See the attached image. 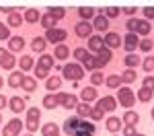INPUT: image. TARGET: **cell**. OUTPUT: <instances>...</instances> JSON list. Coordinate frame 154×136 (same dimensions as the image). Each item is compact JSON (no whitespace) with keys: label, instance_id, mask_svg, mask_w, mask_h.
Listing matches in <instances>:
<instances>
[{"label":"cell","instance_id":"obj_1","mask_svg":"<svg viewBox=\"0 0 154 136\" xmlns=\"http://www.w3.org/2000/svg\"><path fill=\"white\" fill-rule=\"evenodd\" d=\"M117 103L119 105H123V107H128V109H131L134 105H136V95H134V91H131L130 87H121V89H117Z\"/></svg>","mask_w":154,"mask_h":136},{"label":"cell","instance_id":"obj_2","mask_svg":"<svg viewBox=\"0 0 154 136\" xmlns=\"http://www.w3.org/2000/svg\"><path fill=\"white\" fill-rule=\"evenodd\" d=\"M62 72H64V78H66V81H72V83H78L84 74H86L84 68H82V64H66Z\"/></svg>","mask_w":154,"mask_h":136},{"label":"cell","instance_id":"obj_3","mask_svg":"<svg viewBox=\"0 0 154 136\" xmlns=\"http://www.w3.org/2000/svg\"><path fill=\"white\" fill-rule=\"evenodd\" d=\"M21 130H23V120L19 118H12L4 124L2 128V136H21Z\"/></svg>","mask_w":154,"mask_h":136},{"label":"cell","instance_id":"obj_4","mask_svg":"<svg viewBox=\"0 0 154 136\" xmlns=\"http://www.w3.org/2000/svg\"><path fill=\"white\" fill-rule=\"evenodd\" d=\"M66 37H68V33H66L64 29H60V27H54V29L45 31V41L54 43V46H60V43H62Z\"/></svg>","mask_w":154,"mask_h":136},{"label":"cell","instance_id":"obj_5","mask_svg":"<svg viewBox=\"0 0 154 136\" xmlns=\"http://www.w3.org/2000/svg\"><path fill=\"white\" fill-rule=\"evenodd\" d=\"M95 132H97V126L93 122L80 120L78 126H76V130H74V136H95Z\"/></svg>","mask_w":154,"mask_h":136},{"label":"cell","instance_id":"obj_6","mask_svg":"<svg viewBox=\"0 0 154 136\" xmlns=\"http://www.w3.org/2000/svg\"><path fill=\"white\" fill-rule=\"evenodd\" d=\"M97 107L103 111V113H111V111H115V107H117V99L111 97V95H105V97H101L97 101Z\"/></svg>","mask_w":154,"mask_h":136},{"label":"cell","instance_id":"obj_7","mask_svg":"<svg viewBox=\"0 0 154 136\" xmlns=\"http://www.w3.org/2000/svg\"><path fill=\"white\" fill-rule=\"evenodd\" d=\"M74 33L78 37H82V39L93 37V23H91V21H80V23H76L74 25Z\"/></svg>","mask_w":154,"mask_h":136},{"label":"cell","instance_id":"obj_8","mask_svg":"<svg viewBox=\"0 0 154 136\" xmlns=\"http://www.w3.org/2000/svg\"><path fill=\"white\" fill-rule=\"evenodd\" d=\"M14 64H17V60H14L12 52L0 48V66H2L4 70H12V68H14Z\"/></svg>","mask_w":154,"mask_h":136},{"label":"cell","instance_id":"obj_9","mask_svg":"<svg viewBox=\"0 0 154 136\" xmlns=\"http://www.w3.org/2000/svg\"><path fill=\"white\" fill-rule=\"evenodd\" d=\"M140 46V39H138V33H125L123 37V48L128 54H134V49Z\"/></svg>","mask_w":154,"mask_h":136},{"label":"cell","instance_id":"obj_10","mask_svg":"<svg viewBox=\"0 0 154 136\" xmlns=\"http://www.w3.org/2000/svg\"><path fill=\"white\" fill-rule=\"evenodd\" d=\"M111 58H113V54H111V49L105 46V48H103V49H101V52H99V54L95 56V60H97V68H103V66H107V64L111 62Z\"/></svg>","mask_w":154,"mask_h":136},{"label":"cell","instance_id":"obj_11","mask_svg":"<svg viewBox=\"0 0 154 136\" xmlns=\"http://www.w3.org/2000/svg\"><path fill=\"white\" fill-rule=\"evenodd\" d=\"M109 19H107L105 14H103V12H99V14H97L95 19H93V29H97V31H101V33H103V31H105L107 33V29H109Z\"/></svg>","mask_w":154,"mask_h":136},{"label":"cell","instance_id":"obj_12","mask_svg":"<svg viewBox=\"0 0 154 136\" xmlns=\"http://www.w3.org/2000/svg\"><path fill=\"white\" fill-rule=\"evenodd\" d=\"M105 128L111 132V134H117L119 130L123 128V120H121V118H115V115H111L109 120H105Z\"/></svg>","mask_w":154,"mask_h":136},{"label":"cell","instance_id":"obj_13","mask_svg":"<svg viewBox=\"0 0 154 136\" xmlns=\"http://www.w3.org/2000/svg\"><path fill=\"white\" fill-rule=\"evenodd\" d=\"M8 107H11V111H14V113H21V111L27 109V101H25L23 97H11L8 99Z\"/></svg>","mask_w":154,"mask_h":136},{"label":"cell","instance_id":"obj_14","mask_svg":"<svg viewBox=\"0 0 154 136\" xmlns=\"http://www.w3.org/2000/svg\"><path fill=\"white\" fill-rule=\"evenodd\" d=\"M105 48V39L101 35H93V37H88V52H101V49Z\"/></svg>","mask_w":154,"mask_h":136},{"label":"cell","instance_id":"obj_15","mask_svg":"<svg viewBox=\"0 0 154 136\" xmlns=\"http://www.w3.org/2000/svg\"><path fill=\"white\" fill-rule=\"evenodd\" d=\"M103 39H105V46L109 49H111V48H119V46L123 43V41H121V37H119L117 33H113V31H107Z\"/></svg>","mask_w":154,"mask_h":136},{"label":"cell","instance_id":"obj_16","mask_svg":"<svg viewBox=\"0 0 154 136\" xmlns=\"http://www.w3.org/2000/svg\"><path fill=\"white\" fill-rule=\"evenodd\" d=\"M23 49H25L23 35H14L8 39V52H23Z\"/></svg>","mask_w":154,"mask_h":136},{"label":"cell","instance_id":"obj_17","mask_svg":"<svg viewBox=\"0 0 154 136\" xmlns=\"http://www.w3.org/2000/svg\"><path fill=\"white\" fill-rule=\"evenodd\" d=\"M97 89L95 87H84L82 91H80V99H82V103H91V101H97Z\"/></svg>","mask_w":154,"mask_h":136},{"label":"cell","instance_id":"obj_18","mask_svg":"<svg viewBox=\"0 0 154 136\" xmlns=\"http://www.w3.org/2000/svg\"><path fill=\"white\" fill-rule=\"evenodd\" d=\"M54 60H66L68 56H70V48L66 46V43H60V46H56V49H54Z\"/></svg>","mask_w":154,"mask_h":136},{"label":"cell","instance_id":"obj_19","mask_svg":"<svg viewBox=\"0 0 154 136\" xmlns=\"http://www.w3.org/2000/svg\"><path fill=\"white\" fill-rule=\"evenodd\" d=\"M23 19H25V23H31V25H35L41 21V14H39V11L37 8H27L23 14Z\"/></svg>","mask_w":154,"mask_h":136},{"label":"cell","instance_id":"obj_20","mask_svg":"<svg viewBox=\"0 0 154 136\" xmlns=\"http://www.w3.org/2000/svg\"><path fill=\"white\" fill-rule=\"evenodd\" d=\"M78 103H80V101H78V97H76L74 93H66V97L62 101V107H64V109H76Z\"/></svg>","mask_w":154,"mask_h":136},{"label":"cell","instance_id":"obj_21","mask_svg":"<svg viewBox=\"0 0 154 136\" xmlns=\"http://www.w3.org/2000/svg\"><path fill=\"white\" fill-rule=\"evenodd\" d=\"M54 64H56V60H54L51 54H41V56H39V62H37V66H41V68H45V70H51Z\"/></svg>","mask_w":154,"mask_h":136},{"label":"cell","instance_id":"obj_22","mask_svg":"<svg viewBox=\"0 0 154 136\" xmlns=\"http://www.w3.org/2000/svg\"><path fill=\"white\" fill-rule=\"evenodd\" d=\"M19 68H21V72H29L31 68H35V62L31 56H21L19 58Z\"/></svg>","mask_w":154,"mask_h":136},{"label":"cell","instance_id":"obj_23","mask_svg":"<svg viewBox=\"0 0 154 136\" xmlns=\"http://www.w3.org/2000/svg\"><path fill=\"white\" fill-rule=\"evenodd\" d=\"M41 134L43 136H60V128L54 122H48L41 126Z\"/></svg>","mask_w":154,"mask_h":136},{"label":"cell","instance_id":"obj_24","mask_svg":"<svg viewBox=\"0 0 154 136\" xmlns=\"http://www.w3.org/2000/svg\"><path fill=\"white\" fill-rule=\"evenodd\" d=\"M23 78H25L23 72H11V76H8V87H12V89L23 87Z\"/></svg>","mask_w":154,"mask_h":136},{"label":"cell","instance_id":"obj_25","mask_svg":"<svg viewBox=\"0 0 154 136\" xmlns=\"http://www.w3.org/2000/svg\"><path fill=\"white\" fill-rule=\"evenodd\" d=\"M56 23H58V21H56V19H54L51 14H48V12H45V14H41V21H39V25H41V27H43L45 31L54 29V27H56Z\"/></svg>","mask_w":154,"mask_h":136},{"label":"cell","instance_id":"obj_26","mask_svg":"<svg viewBox=\"0 0 154 136\" xmlns=\"http://www.w3.org/2000/svg\"><path fill=\"white\" fill-rule=\"evenodd\" d=\"M121 120H123V124H125V126H136V124L140 122V115H138L136 111L128 109V111H125V115H123Z\"/></svg>","mask_w":154,"mask_h":136},{"label":"cell","instance_id":"obj_27","mask_svg":"<svg viewBox=\"0 0 154 136\" xmlns=\"http://www.w3.org/2000/svg\"><path fill=\"white\" fill-rule=\"evenodd\" d=\"M78 14H80L82 21H91V19H95V17H97L93 6H80V8H78Z\"/></svg>","mask_w":154,"mask_h":136},{"label":"cell","instance_id":"obj_28","mask_svg":"<svg viewBox=\"0 0 154 136\" xmlns=\"http://www.w3.org/2000/svg\"><path fill=\"white\" fill-rule=\"evenodd\" d=\"M123 64H125L128 68L134 70L136 66H140V64H142V60H140V56H136V54H128V56L123 58Z\"/></svg>","mask_w":154,"mask_h":136},{"label":"cell","instance_id":"obj_29","mask_svg":"<svg viewBox=\"0 0 154 136\" xmlns=\"http://www.w3.org/2000/svg\"><path fill=\"white\" fill-rule=\"evenodd\" d=\"M150 29H152V25H150V21H146V19H140L138 21V35H142V37H146L148 33H150Z\"/></svg>","mask_w":154,"mask_h":136},{"label":"cell","instance_id":"obj_30","mask_svg":"<svg viewBox=\"0 0 154 136\" xmlns=\"http://www.w3.org/2000/svg\"><path fill=\"white\" fill-rule=\"evenodd\" d=\"M45 46H48L45 37H35V39H33V43H31L33 52H37V54H43V52H45Z\"/></svg>","mask_w":154,"mask_h":136},{"label":"cell","instance_id":"obj_31","mask_svg":"<svg viewBox=\"0 0 154 136\" xmlns=\"http://www.w3.org/2000/svg\"><path fill=\"white\" fill-rule=\"evenodd\" d=\"M91 109H93V105H88V103H78L76 105V115L82 120V118H88L91 115Z\"/></svg>","mask_w":154,"mask_h":136},{"label":"cell","instance_id":"obj_32","mask_svg":"<svg viewBox=\"0 0 154 136\" xmlns=\"http://www.w3.org/2000/svg\"><path fill=\"white\" fill-rule=\"evenodd\" d=\"M138 78V72L136 70H131V68H125L123 72H121V83H125V85H130Z\"/></svg>","mask_w":154,"mask_h":136},{"label":"cell","instance_id":"obj_33","mask_svg":"<svg viewBox=\"0 0 154 136\" xmlns=\"http://www.w3.org/2000/svg\"><path fill=\"white\" fill-rule=\"evenodd\" d=\"M23 89L27 91V93H33L37 89V78L35 76H25L23 78Z\"/></svg>","mask_w":154,"mask_h":136},{"label":"cell","instance_id":"obj_34","mask_svg":"<svg viewBox=\"0 0 154 136\" xmlns=\"http://www.w3.org/2000/svg\"><path fill=\"white\" fill-rule=\"evenodd\" d=\"M43 105L48 107V109H56L60 105V101H58V97L54 95V93H48L45 97H43Z\"/></svg>","mask_w":154,"mask_h":136},{"label":"cell","instance_id":"obj_35","mask_svg":"<svg viewBox=\"0 0 154 136\" xmlns=\"http://www.w3.org/2000/svg\"><path fill=\"white\" fill-rule=\"evenodd\" d=\"M60 87H62V78L60 76H49L48 81H45V89L48 91H58Z\"/></svg>","mask_w":154,"mask_h":136},{"label":"cell","instance_id":"obj_36","mask_svg":"<svg viewBox=\"0 0 154 136\" xmlns=\"http://www.w3.org/2000/svg\"><path fill=\"white\" fill-rule=\"evenodd\" d=\"M105 85L109 87V89H119V87H121V76H119V74H111V76H107Z\"/></svg>","mask_w":154,"mask_h":136},{"label":"cell","instance_id":"obj_37","mask_svg":"<svg viewBox=\"0 0 154 136\" xmlns=\"http://www.w3.org/2000/svg\"><path fill=\"white\" fill-rule=\"evenodd\" d=\"M154 91H150V89H146V87H142V89H138V101H142V103H148L150 99H152Z\"/></svg>","mask_w":154,"mask_h":136},{"label":"cell","instance_id":"obj_38","mask_svg":"<svg viewBox=\"0 0 154 136\" xmlns=\"http://www.w3.org/2000/svg\"><path fill=\"white\" fill-rule=\"evenodd\" d=\"M23 21H25V19H23V14H21V12H12L6 23H8V27H21Z\"/></svg>","mask_w":154,"mask_h":136},{"label":"cell","instance_id":"obj_39","mask_svg":"<svg viewBox=\"0 0 154 136\" xmlns=\"http://www.w3.org/2000/svg\"><path fill=\"white\" fill-rule=\"evenodd\" d=\"M48 14H51L56 21H60V19H64V14H66V11L62 8V6H49L48 8Z\"/></svg>","mask_w":154,"mask_h":136},{"label":"cell","instance_id":"obj_40","mask_svg":"<svg viewBox=\"0 0 154 136\" xmlns=\"http://www.w3.org/2000/svg\"><path fill=\"white\" fill-rule=\"evenodd\" d=\"M27 120L39 122V120H41V109H39V107H29V109H27Z\"/></svg>","mask_w":154,"mask_h":136},{"label":"cell","instance_id":"obj_41","mask_svg":"<svg viewBox=\"0 0 154 136\" xmlns=\"http://www.w3.org/2000/svg\"><path fill=\"white\" fill-rule=\"evenodd\" d=\"M119 12H121L119 6H107V8H103V14L107 19H115V17H119Z\"/></svg>","mask_w":154,"mask_h":136},{"label":"cell","instance_id":"obj_42","mask_svg":"<svg viewBox=\"0 0 154 136\" xmlns=\"http://www.w3.org/2000/svg\"><path fill=\"white\" fill-rule=\"evenodd\" d=\"M33 70H35V78H39V81H48L49 78V70H45V68H41V66H37L35 64V68H33Z\"/></svg>","mask_w":154,"mask_h":136},{"label":"cell","instance_id":"obj_43","mask_svg":"<svg viewBox=\"0 0 154 136\" xmlns=\"http://www.w3.org/2000/svg\"><path fill=\"white\" fill-rule=\"evenodd\" d=\"M88 56H91V54H88V49H86V48H76V49H74V58H76L78 62H84Z\"/></svg>","mask_w":154,"mask_h":136},{"label":"cell","instance_id":"obj_44","mask_svg":"<svg viewBox=\"0 0 154 136\" xmlns=\"http://www.w3.org/2000/svg\"><path fill=\"white\" fill-rule=\"evenodd\" d=\"M82 68H84V70H88V72H91V70H97V60H95V56H88V58L82 62Z\"/></svg>","mask_w":154,"mask_h":136},{"label":"cell","instance_id":"obj_45","mask_svg":"<svg viewBox=\"0 0 154 136\" xmlns=\"http://www.w3.org/2000/svg\"><path fill=\"white\" fill-rule=\"evenodd\" d=\"M138 21H140V19H134V17L125 21V29H128V33H136V31H138Z\"/></svg>","mask_w":154,"mask_h":136},{"label":"cell","instance_id":"obj_46","mask_svg":"<svg viewBox=\"0 0 154 136\" xmlns=\"http://www.w3.org/2000/svg\"><path fill=\"white\" fill-rule=\"evenodd\" d=\"M88 118H91V120H93V122H101V120H103V118H105V113H103V111L99 109V107H93V109H91V115H88Z\"/></svg>","mask_w":154,"mask_h":136},{"label":"cell","instance_id":"obj_47","mask_svg":"<svg viewBox=\"0 0 154 136\" xmlns=\"http://www.w3.org/2000/svg\"><path fill=\"white\" fill-rule=\"evenodd\" d=\"M91 83H93V87L103 85V83H105V74L103 72H93L91 74Z\"/></svg>","mask_w":154,"mask_h":136},{"label":"cell","instance_id":"obj_48","mask_svg":"<svg viewBox=\"0 0 154 136\" xmlns=\"http://www.w3.org/2000/svg\"><path fill=\"white\" fill-rule=\"evenodd\" d=\"M138 48L142 49V52H150V49L154 48V41L148 39V37H144V39H140V46H138Z\"/></svg>","mask_w":154,"mask_h":136},{"label":"cell","instance_id":"obj_49","mask_svg":"<svg viewBox=\"0 0 154 136\" xmlns=\"http://www.w3.org/2000/svg\"><path fill=\"white\" fill-rule=\"evenodd\" d=\"M142 66H144V70H146V72H154V56H148V58H144Z\"/></svg>","mask_w":154,"mask_h":136},{"label":"cell","instance_id":"obj_50","mask_svg":"<svg viewBox=\"0 0 154 136\" xmlns=\"http://www.w3.org/2000/svg\"><path fill=\"white\" fill-rule=\"evenodd\" d=\"M11 27L6 23H0V39H11Z\"/></svg>","mask_w":154,"mask_h":136},{"label":"cell","instance_id":"obj_51","mask_svg":"<svg viewBox=\"0 0 154 136\" xmlns=\"http://www.w3.org/2000/svg\"><path fill=\"white\" fill-rule=\"evenodd\" d=\"M0 12H4V14H8V17H11L12 12H19V6H11V4H4V6H0Z\"/></svg>","mask_w":154,"mask_h":136},{"label":"cell","instance_id":"obj_52","mask_svg":"<svg viewBox=\"0 0 154 136\" xmlns=\"http://www.w3.org/2000/svg\"><path fill=\"white\" fill-rule=\"evenodd\" d=\"M25 126H27V130H29L31 134L39 130V122H31V120H25Z\"/></svg>","mask_w":154,"mask_h":136},{"label":"cell","instance_id":"obj_53","mask_svg":"<svg viewBox=\"0 0 154 136\" xmlns=\"http://www.w3.org/2000/svg\"><path fill=\"white\" fill-rule=\"evenodd\" d=\"M142 12H144V19H146V21L154 19V6H144Z\"/></svg>","mask_w":154,"mask_h":136},{"label":"cell","instance_id":"obj_54","mask_svg":"<svg viewBox=\"0 0 154 136\" xmlns=\"http://www.w3.org/2000/svg\"><path fill=\"white\" fill-rule=\"evenodd\" d=\"M142 85L146 87V89H150V91H154V76H152V74H148V76L144 78V83H142Z\"/></svg>","mask_w":154,"mask_h":136},{"label":"cell","instance_id":"obj_55","mask_svg":"<svg viewBox=\"0 0 154 136\" xmlns=\"http://www.w3.org/2000/svg\"><path fill=\"white\" fill-rule=\"evenodd\" d=\"M121 12H125V14H128V17L131 19V17L138 12V6H123V8H121Z\"/></svg>","mask_w":154,"mask_h":136},{"label":"cell","instance_id":"obj_56","mask_svg":"<svg viewBox=\"0 0 154 136\" xmlns=\"http://www.w3.org/2000/svg\"><path fill=\"white\" fill-rule=\"evenodd\" d=\"M136 126H123V136H136Z\"/></svg>","mask_w":154,"mask_h":136},{"label":"cell","instance_id":"obj_57","mask_svg":"<svg viewBox=\"0 0 154 136\" xmlns=\"http://www.w3.org/2000/svg\"><path fill=\"white\" fill-rule=\"evenodd\" d=\"M6 105H8V99L4 97V95H0V109H4Z\"/></svg>","mask_w":154,"mask_h":136},{"label":"cell","instance_id":"obj_58","mask_svg":"<svg viewBox=\"0 0 154 136\" xmlns=\"http://www.w3.org/2000/svg\"><path fill=\"white\" fill-rule=\"evenodd\" d=\"M2 87H4V78L0 76V89H2Z\"/></svg>","mask_w":154,"mask_h":136},{"label":"cell","instance_id":"obj_59","mask_svg":"<svg viewBox=\"0 0 154 136\" xmlns=\"http://www.w3.org/2000/svg\"><path fill=\"white\" fill-rule=\"evenodd\" d=\"M23 136H33V134H31V132H27V134H23Z\"/></svg>","mask_w":154,"mask_h":136},{"label":"cell","instance_id":"obj_60","mask_svg":"<svg viewBox=\"0 0 154 136\" xmlns=\"http://www.w3.org/2000/svg\"><path fill=\"white\" fill-rule=\"evenodd\" d=\"M150 115H152V120H154V109H152V111H150Z\"/></svg>","mask_w":154,"mask_h":136},{"label":"cell","instance_id":"obj_61","mask_svg":"<svg viewBox=\"0 0 154 136\" xmlns=\"http://www.w3.org/2000/svg\"><path fill=\"white\" fill-rule=\"evenodd\" d=\"M136 136H146V134H136Z\"/></svg>","mask_w":154,"mask_h":136},{"label":"cell","instance_id":"obj_62","mask_svg":"<svg viewBox=\"0 0 154 136\" xmlns=\"http://www.w3.org/2000/svg\"><path fill=\"white\" fill-rule=\"evenodd\" d=\"M111 136H119V134H111Z\"/></svg>","mask_w":154,"mask_h":136},{"label":"cell","instance_id":"obj_63","mask_svg":"<svg viewBox=\"0 0 154 136\" xmlns=\"http://www.w3.org/2000/svg\"><path fill=\"white\" fill-rule=\"evenodd\" d=\"M0 122H2V115H0Z\"/></svg>","mask_w":154,"mask_h":136}]
</instances>
